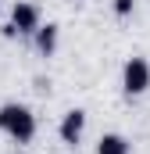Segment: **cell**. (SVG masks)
<instances>
[{
	"label": "cell",
	"mask_w": 150,
	"mask_h": 154,
	"mask_svg": "<svg viewBox=\"0 0 150 154\" xmlns=\"http://www.w3.org/2000/svg\"><path fill=\"white\" fill-rule=\"evenodd\" d=\"M82 133H86V111H82V108H72V111H64L61 125H57V136H61V143H68V147H79V143H82Z\"/></svg>",
	"instance_id": "obj_4"
},
{
	"label": "cell",
	"mask_w": 150,
	"mask_h": 154,
	"mask_svg": "<svg viewBox=\"0 0 150 154\" xmlns=\"http://www.w3.org/2000/svg\"><path fill=\"white\" fill-rule=\"evenodd\" d=\"M0 133L11 136L14 143H32V136H36V115H32V108H25L18 100L0 104Z\"/></svg>",
	"instance_id": "obj_1"
},
{
	"label": "cell",
	"mask_w": 150,
	"mask_h": 154,
	"mask_svg": "<svg viewBox=\"0 0 150 154\" xmlns=\"http://www.w3.org/2000/svg\"><path fill=\"white\" fill-rule=\"evenodd\" d=\"M39 25H43L39 7L32 0H18V4L11 7V22L4 25V32H7V36H32Z\"/></svg>",
	"instance_id": "obj_2"
},
{
	"label": "cell",
	"mask_w": 150,
	"mask_h": 154,
	"mask_svg": "<svg viewBox=\"0 0 150 154\" xmlns=\"http://www.w3.org/2000/svg\"><path fill=\"white\" fill-rule=\"evenodd\" d=\"M32 39H36L39 57H54V50H57V39H61V29H57L54 22H46V25H39L36 32H32Z\"/></svg>",
	"instance_id": "obj_5"
},
{
	"label": "cell",
	"mask_w": 150,
	"mask_h": 154,
	"mask_svg": "<svg viewBox=\"0 0 150 154\" xmlns=\"http://www.w3.org/2000/svg\"><path fill=\"white\" fill-rule=\"evenodd\" d=\"M122 90L125 97H143L150 90V61L147 57H129L122 68Z\"/></svg>",
	"instance_id": "obj_3"
},
{
	"label": "cell",
	"mask_w": 150,
	"mask_h": 154,
	"mask_svg": "<svg viewBox=\"0 0 150 154\" xmlns=\"http://www.w3.org/2000/svg\"><path fill=\"white\" fill-rule=\"evenodd\" d=\"M97 154H132V143L122 133H104L97 140Z\"/></svg>",
	"instance_id": "obj_6"
},
{
	"label": "cell",
	"mask_w": 150,
	"mask_h": 154,
	"mask_svg": "<svg viewBox=\"0 0 150 154\" xmlns=\"http://www.w3.org/2000/svg\"><path fill=\"white\" fill-rule=\"evenodd\" d=\"M132 7H136V0H114V14H118V18H129Z\"/></svg>",
	"instance_id": "obj_7"
}]
</instances>
